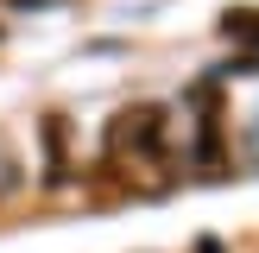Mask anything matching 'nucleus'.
I'll return each mask as SVG.
<instances>
[{
  "label": "nucleus",
  "mask_w": 259,
  "mask_h": 253,
  "mask_svg": "<svg viewBox=\"0 0 259 253\" xmlns=\"http://www.w3.org/2000/svg\"><path fill=\"white\" fill-rule=\"evenodd\" d=\"M108 164L133 184L146 177V190H158L171 177V146H164V114L158 108H126L108 126Z\"/></svg>",
  "instance_id": "f257e3e1"
},
{
  "label": "nucleus",
  "mask_w": 259,
  "mask_h": 253,
  "mask_svg": "<svg viewBox=\"0 0 259 253\" xmlns=\"http://www.w3.org/2000/svg\"><path fill=\"white\" fill-rule=\"evenodd\" d=\"M63 171H70L63 164V120L51 114L45 120V184H63Z\"/></svg>",
  "instance_id": "f03ea898"
},
{
  "label": "nucleus",
  "mask_w": 259,
  "mask_h": 253,
  "mask_svg": "<svg viewBox=\"0 0 259 253\" xmlns=\"http://www.w3.org/2000/svg\"><path fill=\"white\" fill-rule=\"evenodd\" d=\"M222 32L259 51V7H234V13H222Z\"/></svg>",
  "instance_id": "7ed1b4c3"
},
{
  "label": "nucleus",
  "mask_w": 259,
  "mask_h": 253,
  "mask_svg": "<svg viewBox=\"0 0 259 253\" xmlns=\"http://www.w3.org/2000/svg\"><path fill=\"white\" fill-rule=\"evenodd\" d=\"M13 190H19V158H13L7 133H0V196H13Z\"/></svg>",
  "instance_id": "20e7f679"
}]
</instances>
